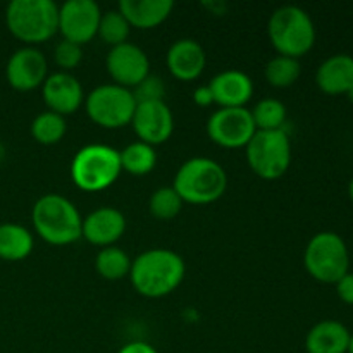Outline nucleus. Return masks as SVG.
<instances>
[{
	"instance_id": "1",
	"label": "nucleus",
	"mask_w": 353,
	"mask_h": 353,
	"mask_svg": "<svg viewBox=\"0 0 353 353\" xmlns=\"http://www.w3.org/2000/svg\"><path fill=\"white\" fill-rule=\"evenodd\" d=\"M185 261L169 248H150L131 264L130 279L133 288L147 299L171 295L185 278Z\"/></svg>"
},
{
	"instance_id": "2",
	"label": "nucleus",
	"mask_w": 353,
	"mask_h": 353,
	"mask_svg": "<svg viewBox=\"0 0 353 353\" xmlns=\"http://www.w3.org/2000/svg\"><path fill=\"white\" fill-rule=\"evenodd\" d=\"M31 221L38 236L55 247L71 245L81 238V214L71 200L59 193L40 196L31 210Z\"/></svg>"
},
{
	"instance_id": "3",
	"label": "nucleus",
	"mask_w": 353,
	"mask_h": 353,
	"mask_svg": "<svg viewBox=\"0 0 353 353\" xmlns=\"http://www.w3.org/2000/svg\"><path fill=\"white\" fill-rule=\"evenodd\" d=\"M172 188L183 202L207 205L224 195L228 188V174L219 162L209 157H193L179 165Z\"/></svg>"
},
{
	"instance_id": "4",
	"label": "nucleus",
	"mask_w": 353,
	"mask_h": 353,
	"mask_svg": "<svg viewBox=\"0 0 353 353\" xmlns=\"http://www.w3.org/2000/svg\"><path fill=\"white\" fill-rule=\"evenodd\" d=\"M6 24L28 47L45 43L59 33V6L52 0H12L6 9Z\"/></svg>"
},
{
	"instance_id": "5",
	"label": "nucleus",
	"mask_w": 353,
	"mask_h": 353,
	"mask_svg": "<svg viewBox=\"0 0 353 353\" xmlns=\"http://www.w3.org/2000/svg\"><path fill=\"white\" fill-rule=\"evenodd\" d=\"M268 34L278 55L300 59L316 43V26L307 10L299 6H283L272 12Z\"/></svg>"
},
{
	"instance_id": "6",
	"label": "nucleus",
	"mask_w": 353,
	"mask_h": 353,
	"mask_svg": "<svg viewBox=\"0 0 353 353\" xmlns=\"http://www.w3.org/2000/svg\"><path fill=\"white\" fill-rule=\"evenodd\" d=\"M119 150L103 143L79 148L71 162V179L83 192H102L121 176Z\"/></svg>"
},
{
	"instance_id": "7",
	"label": "nucleus",
	"mask_w": 353,
	"mask_h": 353,
	"mask_svg": "<svg viewBox=\"0 0 353 353\" xmlns=\"http://www.w3.org/2000/svg\"><path fill=\"white\" fill-rule=\"evenodd\" d=\"M303 264L316 281L336 285L347 272H350V254L347 243L338 233L321 231L307 243Z\"/></svg>"
},
{
	"instance_id": "8",
	"label": "nucleus",
	"mask_w": 353,
	"mask_h": 353,
	"mask_svg": "<svg viewBox=\"0 0 353 353\" xmlns=\"http://www.w3.org/2000/svg\"><path fill=\"white\" fill-rule=\"evenodd\" d=\"M245 148L250 169L265 181L279 179L292 164V143L285 130L255 131Z\"/></svg>"
},
{
	"instance_id": "9",
	"label": "nucleus",
	"mask_w": 353,
	"mask_h": 353,
	"mask_svg": "<svg viewBox=\"0 0 353 353\" xmlns=\"http://www.w3.org/2000/svg\"><path fill=\"white\" fill-rule=\"evenodd\" d=\"M85 109L90 119L105 130H117L131 124L137 110L133 92L116 83L93 88L85 97Z\"/></svg>"
},
{
	"instance_id": "10",
	"label": "nucleus",
	"mask_w": 353,
	"mask_h": 353,
	"mask_svg": "<svg viewBox=\"0 0 353 353\" xmlns=\"http://www.w3.org/2000/svg\"><path fill=\"white\" fill-rule=\"evenodd\" d=\"M252 114L247 107H219L207 121V134L224 148L247 147L255 134Z\"/></svg>"
},
{
	"instance_id": "11",
	"label": "nucleus",
	"mask_w": 353,
	"mask_h": 353,
	"mask_svg": "<svg viewBox=\"0 0 353 353\" xmlns=\"http://www.w3.org/2000/svg\"><path fill=\"white\" fill-rule=\"evenodd\" d=\"M100 16L102 10L93 0H68L59 7V33L83 47L97 37Z\"/></svg>"
},
{
	"instance_id": "12",
	"label": "nucleus",
	"mask_w": 353,
	"mask_h": 353,
	"mask_svg": "<svg viewBox=\"0 0 353 353\" xmlns=\"http://www.w3.org/2000/svg\"><path fill=\"white\" fill-rule=\"evenodd\" d=\"M105 68L114 83L128 90H133L150 74L148 55L143 48L130 41L110 48L105 59Z\"/></svg>"
},
{
	"instance_id": "13",
	"label": "nucleus",
	"mask_w": 353,
	"mask_h": 353,
	"mask_svg": "<svg viewBox=\"0 0 353 353\" xmlns=\"http://www.w3.org/2000/svg\"><path fill=\"white\" fill-rule=\"evenodd\" d=\"M48 62L43 52L34 47H23L14 52L6 65L7 83L17 92H31L45 83Z\"/></svg>"
},
{
	"instance_id": "14",
	"label": "nucleus",
	"mask_w": 353,
	"mask_h": 353,
	"mask_svg": "<svg viewBox=\"0 0 353 353\" xmlns=\"http://www.w3.org/2000/svg\"><path fill=\"white\" fill-rule=\"evenodd\" d=\"M131 126L140 141L154 147L171 138L174 131V116L164 100L137 103Z\"/></svg>"
},
{
	"instance_id": "15",
	"label": "nucleus",
	"mask_w": 353,
	"mask_h": 353,
	"mask_svg": "<svg viewBox=\"0 0 353 353\" xmlns=\"http://www.w3.org/2000/svg\"><path fill=\"white\" fill-rule=\"evenodd\" d=\"M41 95H43L48 110L61 114V116L74 114L85 102V93H83L79 79L65 71L48 74L41 85Z\"/></svg>"
},
{
	"instance_id": "16",
	"label": "nucleus",
	"mask_w": 353,
	"mask_h": 353,
	"mask_svg": "<svg viewBox=\"0 0 353 353\" xmlns=\"http://www.w3.org/2000/svg\"><path fill=\"white\" fill-rule=\"evenodd\" d=\"M126 231V217L119 209L103 205L83 219L81 236L95 247H112Z\"/></svg>"
},
{
	"instance_id": "17",
	"label": "nucleus",
	"mask_w": 353,
	"mask_h": 353,
	"mask_svg": "<svg viewBox=\"0 0 353 353\" xmlns=\"http://www.w3.org/2000/svg\"><path fill=\"white\" fill-rule=\"evenodd\" d=\"M169 72L179 81H193L203 72L207 55L202 45L193 38H181L169 47L165 55Z\"/></svg>"
},
{
	"instance_id": "18",
	"label": "nucleus",
	"mask_w": 353,
	"mask_h": 353,
	"mask_svg": "<svg viewBox=\"0 0 353 353\" xmlns=\"http://www.w3.org/2000/svg\"><path fill=\"white\" fill-rule=\"evenodd\" d=\"M214 103L219 107H245L254 97V81L240 69H226L214 76L209 83Z\"/></svg>"
},
{
	"instance_id": "19",
	"label": "nucleus",
	"mask_w": 353,
	"mask_h": 353,
	"mask_svg": "<svg viewBox=\"0 0 353 353\" xmlns=\"http://www.w3.org/2000/svg\"><path fill=\"white\" fill-rule=\"evenodd\" d=\"M316 83L327 95H348L353 90V57L334 54L317 68Z\"/></svg>"
},
{
	"instance_id": "20",
	"label": "nucleus",
	"mask_w": 353,
	"mask_h": 353,
	"mask_svg": "<svg viewBox=\"0 0 353 353\" xmlns=\"http://www.w3.org/2000/svg\"><path fill=\"white\" fill-rule=\"evenodd\" d=\"M174 9L172 0H121L117 10L128 19L131 28L152 30L164 23Z\"/></svg>"
},
{
	"instance_id": "21",
	"label": "nucleus",
	"mask_w": 353,
	"mask_h": 353,
	"mask_svg": "<svg viewBox=\"0 0 353 353\" xmlns=\"http://www.w3.org/2000/svg\"><path fill=\"white\" fill-rule=\"evenodd\" d=\"M350 331L338 321H321L310 327L305 338L307 353H347Z\"/></svg>"
},
{
	"instance_id": "22",
	"label": "nucleus",
	"mask_w": 353,
	"mask_h": 353,
	"mask_svg": "<svg viewBox=\"0 0 353 353\" xmlns=\"http://www.w3.org/2000/svg\"><path fill=\"white\" fill-rule=\"evenodd\" d=\"M34 240L30 230L21 224H0V259L7 262L24 261L33 252Z\"/></svg>"
},
{
	"instance_id": "23",
	"label": "nucleus",
	"mask_w": 353,
	"mask_h": 353,
	"mask_svg": "<svg viewBox=\"0 0 353 353\" xmlns=\"http://www.w3.org/2000/svg\"><path fill=\"white\" fill-rule=\"evenodd\" d=\"M131 264L133 261L130 259V255L116 245L102 248L95 257L97 272L107 281H119V279L130 276Z\"/></svg>"
},
{
	"instance_id": "24",
	"label": "nucleus",
	"mask_w": 353,
	"mask_h": 353,
	"mask_svg": "<svg viewBox=\"0 0 353 353\" xmlns=\"http://www.w3.org/2000/svg\"><path fill=\"white\" fill-rule=\"evenodd\" d=\"M121 155V168L123 171L130 172L134 176H143L154 171L157 164V154L152 145L143 143V141H133L128 147L119 152Z\"/></svg>"
},
{
	"instance_id": "25",
	"label": "nucleus",
	"mask_w": 353,
	"mask_h": 353,
	"mask_svg": "<svg viewBox=\"0 0 353 353\" xmlns=\"http://www.w3.org/2000/svg\"><path fill=\"white\" fill-rule=\"evenodd\" d=\"M250 114L257 131L283 130L286 123V116H288L285 103L278 99H272V97L259 100V103H255Z\"/></svg>"
},
{
	"instance_id": "26",
	"label": "nucleus",
	"mask_w": 353,
	"mask_h": 353,
	"mask_svg": "<svg viewBox=\"0 0 353 353\" xmlns=\"http://www.w3.org/2000/svg\"><path fill=\"white\" fill-rule=\"evenodd\" d=\"M68 131V123L64 116L52 110L38 114L31 123V137L41 145H55L64 138Z\"/></svg>"
},
{
	"instance_id": "27",
	"label": "nucleus",
	"mask_w": 353,
	"mask_h": 353,
	"mask_svg": "<svg viewBox=\"0 0 353 353\" xmlns=\"http://www.w3.org/2000/svg\"><path fill=\"white\" fill-rule=\"evenodd\" d=\"M265 79L274 88H288L295 85L296 79L302 74V65L299 59L286 57V55H276L265 64L264 69Z\"/></svg>"
},
{
	"instance_id": "28",
	"label": "nucleus",
	"mask_w": 353,
	"mask_h": 353,
	"mask_svg": "<svg viewBox=\"0 0 353 353\" xmlns=\"http://www.w3.org/2000/svg\"><path fill=\"white\" fill-rule=\"evenodd\" d=\"M130 23H128L126 17L117 9L107 10V12H102V16H100L97 34L102 38L103 43L110 45V48L117 47L121 43H126L128 37H130Z\"/></svg>"
},
{
	"instance_id": "29",
	"label": "nucleus",
	"mask_w": 353,
	"mask_h": 353,
	"mask_svg": "<svg viewBox=\"0 0 353 353\" xmlns=\"http://www.w3.org/2000/svg\"><path fill=\"white\" fill-rule=\"evenodd\" d=\"M183 203L185 202L172 186H162L152 193L150 200H148V210L155 219L171 221L181 212Z\"/></svg>"
},
{
	"instance_id": "30",
	"label": "nucleus",
	"mask_w": 353,
	"mask_h": 353,
	"mask_svg": "<svg viewBox=\"0 0 353 353\" xmlns=\"http://www.w3.org/2000/svg\"><path fill=\"white\" fill-rule=\"evenodd\" d=\"M54 61L62 71L68 72L69 69H74L81 64L83 61V48L81 45L72 43V41L62 38L54 48Z\"/></svg>"
},
{
	"instance_id": "31",
	"label": "nucleus",
	"mask_w": 353,
	"mask_h": 353,
	"mask_svg": "<svg viewBox=\"0 0 353 353\" xmlns=\"http://www.w3.org/2000/svg\"><path fill=\"white\" fill-rule=\"evenodd\" d=\"M131 92H133V97L134 100H137V103L157 102V100H164L165 86H164V81H162L159 76L148 74L147 78H145L140 85L134 86Z\"/></svg>"
},
{
	"instance_id": "32",
	"label": "nucleus",
	"mask_w": 353,
	"mask_h": 353,
	"mask_svg": "<svg viewBox=\"0 0 353 353\" xmlns=\"http://www.w3.org/2000/svg\"><path fill=\"white\" fill-rule=\"evenodd\" d=\"M336 293L340 300L347 305H353V272H347L336 283Z\"/></svg>"
},
{
	"instance_id": "33",
	"label": "nucleus",
	"mask_w": 353,
	"mask_h": 353,
	"mask_svg": "<svg viewBox=\"0 0 353 353\" xmlns=\"http://www.w3.org/2000/svg\"><path fill=\"white\" fill-rule=\"evenodd\" d=\"M193 100H195L196 105H200V107L212 105L214 95H212V90H210V86L209 85L199 86V88L193 92Z\"/></svg>"
},
{
	"instance_id": "34",
	"label": "nucleus",
	"mask_w": 353,
	"mask_h": 353,
	"mask_svg": "<svg viewBox=\"0 0 353 353\" xmlns=\"http://www.w3.org/2000/svg\"><path fill=\"white\" fill-rule=\"evenodd\" d=\"M117 353H159L147 341H130L124 347H121V350Z\"/></svg>"
},
{
	"instance_id": "35",
	"label": "nucleus",
	"mask_w": 353,
	"mask_h": 353,
	"mask_svg": "<svg viewBox=\"0 0 353 353\" xmlns=\"http://www.w3.org/2000/svg\"><path fill=\"white\" fill-rule=\"evenodd\" d=\"M347 353H353V334H350V341H348V348Z\"/></svg>"
},
{
	"instance_id": "36",
	"label": "nucleus",
	"mask_w": 353,
	"mask_h": 353,
	"mask_svg": "<svg viewBox=\"0 0 353 353\" xmlns=\"http://www.w3.org/2000/svg\"><path fill=\"white\" fill-rule=\"evenodd\" d=\"M348 193H350V199H352V202H353V178H352V181H350V186H348Z\"/></svg>"
}]
</instances>
